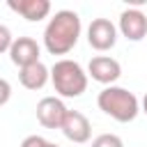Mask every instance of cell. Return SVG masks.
<instances>
[{"label": "cell", "instance_id": "obj_1", "mask_svg": "<svg viewBox=\"0 0 147 147\" xmlns=\"http://www.w3.org/2000/svg\"><path fill=\"white\" fill-rule=\"evenodd\" d=\"M83 23L74 9H60L44 28V46L51 55H67L80 37Z\"/></svg>", "mask_w": 147, "mask_h": 147}, {"label": "cell", "instance_id": "obj_2", "mask_svg": "<svg viewBox=\"0 0 147 147\" xmlns=\"http://www.w3.org/2000/svg\"><path fill=\"white\" fill-rule=\"evenodd\" d=\"M96 106L99 110H103L108 117H113L115 122L119 124H126V122H133L140 113V101L138 96L126 90V87H119V85H108L99 92L96 96Z\"/></svg>", "mask_w": 147, "mask_h": 147}, {"label": "cell", "instance_id": "obj_3", "mask_svg": "<svg viewBox=\"0 0 147 147\" xmlns=\"http://www.w3.org/2000/svg\"><path fill=\"white\" fill-rule=\"evenodd\" d=\"M87 78H90L87 71L76 60H69V57H62L51 67V83L55 92L64 99L80 96L87 90Z\"/></svg>", "mask_w": 147, "mask_h": 147}, {"label": "cell", "instance_id": "obj_4", "mask_svg": "<svg viewBox=\"0 0 147 147\" xmlns=\"http://www.w3.org/2000/svg\"><path fill=\"white\" fill-rule=\"evenodd\" d=\"M87 44L99 53L110 51L117 44V25L110 18H92L87 25Z\"/></svg>", "mask_w": 147, "mask_h": 147}, {"label": "cell", "instance_id": "obj_5", "mask_svg": "<svg viewBox=\"0 0 147 147\" xmlns=\"http://www.w3.org/2000/svg\"><path fill=\"white\" fill-rule=\"evenodd\" d=\"M87 76L101 85H115L122 76V64L110 55H94L87 64Z\"/></svg>", "mask_w": 147, "mask_h": 147}, {"label": "cell", "instance_id": "obj_6", "mask_svg": "<svg viewBox=\"0 0 147 147\" xmlns=\"http://www.w3.org/2000/svg\"><path fill=\"white\" fill-rule=\"evenodd\" d=\"M69 108L60 96H44L37 103V122L44 129H62V122L67 117Z\"/></svg>", "mask_w": 147, "mask_h": 147}, {"label": "cell", "instance_id": "obj_7", "mask_svg": "<svg viewBox=\"0 0 147 147\" xmlns=\"http://www.w3.org/2000/svg\"><path fill=\"white\" fill-rule=\"evenodd\" d=\"M117 30L122 32V37H126L129 41H142L147 37V16L138 9V7H129L119 14V25Z\"/></svg>", "mask_w": 147, "mask_h": 147}, {"label": "cell", "instance_id": "obj_8", "mask_svg": "<svg viewBox=\"0 0 147 147\" xmlns=\"http://www.w3.org/2000/svg\"><path fill=\"white\" fill-rule=\"evenodd\" d=\"M60 131L64 133L67 140L78 142V145H83V142H87V140L92 138V124H90V119H87L80 110H69L67 117H64V122H62V129H60Z\"/></svg>", "mask_w": 147, "mask_h": 147}, {"label": "cell", "instance_id": "obj_9", "mask_svg": "<svg viewBox=\"0 0 147 147\" xmlns=\"http://www.w3.org/2000/svg\"><path fill=\"white\" fill-rule=\"evenodd\" d=\"M39 53H41V48H39V44L32 37H16L11 48H9V60L18 69H23L28 64L39 62Z\"/></svg>", "mask_w": 147, "mask_h": 147}, {"label": "cell", "instance_id": "obj_10", "mask_svg": "<svg viewBox=\"0 0 147 147\" xmlns=\"http://www.w3.org/2000/svg\"><path fill=\"white\" fill-rule=\"evenodd\" d=\"M7 7L16 14H21L25 21H41L51 14V2L48 0H9Z\"/></svg>", "mask_w": 147, "mask_h": 147}, {"label": "cell", "instance_id": "obj_11", "mask_svg": "<svg viewBox=\"0 0 147 147\" xmlns=\"http://www.w3.org/2000/svg\"><path fill=\"white\" fill-rule=\"evenodd\" d=\"M18 80L25 90H41L51 80V69L39 60L34 64H28V67L18 69Z\"/></svg>", "mask_w": 147, "mask_h": 147}, {"label": "cell", "instance_id": "obj_12", "mask_svg": "<svg viewBox=\"0 0 147 147\" xmlns=\"http://www.w3.org/2000/svg\"><path fill=\"white\" fill-rule=\"evenodd\" d=\"M92 147H124V140L117 133H101L92 140Z\"/></svg>", "mask_w": 147, "mask_h": 147}, {"label": "cell", "instance_id": "obj_13", "mask_svg": "<svg viewBox=\"0 0 147 147\" xmlns=\"http://www.w3.org/2000/svg\"><path fill=\"white\" fill-rule=\"evenodd\" d=\"M21 147H60L57 142H51V140H46L44 136H28V138H23V142H21Z\"/></svg>", "mask_w": 147, "mask_h": 147}, {"label": "cell", "instance_id": "obj_14", "mask_svg": "<svg viewBox=\"0 0 147 147\" xmlns=\"http://www.w3.org/2000/svg\"><path fill=\"white\" fill-rule=\"evenodd\" d=\"M11 44H14V34H11V30H9L7 25L0 23V53H9Z\"/></svg>", "mask_w": 147, "mask_h": 147}, {"label": "cell", "instance_id": "obj_15", "mask_svg": "<svg viewBox=\"0 0 147 147\" xmlns=\"http://www.w3.org/2000/svg\"><path fill=\"white\" fill-rule=\"evenodd\" d=\"M11 99V85L7 78H0V108Z\"/></svg>", "mask_w": 147, "mask_h": 147}, {"label": "cell", "instance_id": "obj_16", "mask_svg": "<svg viewBox=\"0 0 147 147\" xmlns=\"http://www.w3.org/2000/svg\"><path fill=\"white\" fill-rule=\"evenodd\" d=\"M140 110L147 115V94H145V96H142V101H140Z\"/></svg>", "mask_w": 147, "mask_h": 147}]
</instances>
